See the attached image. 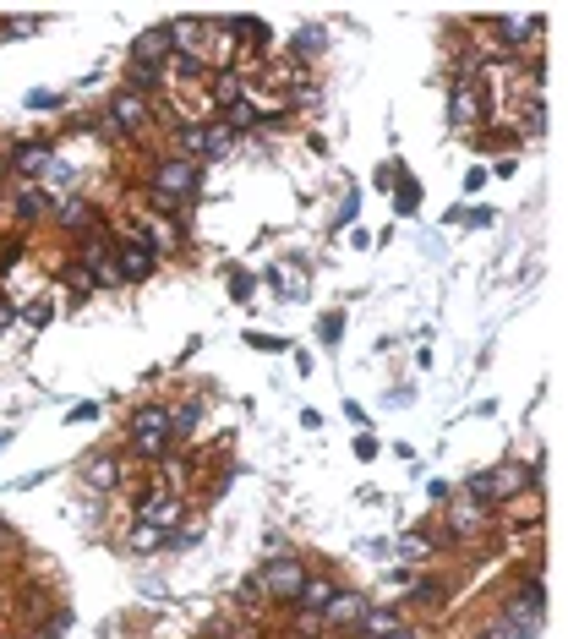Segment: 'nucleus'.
Wrapping results in <instances>:
<instances>
[{"label": "nucleus", "mask_w": 568, "mask_h": 639, "mask_svg": "<svg viewBox=\"0 0 568 639\" xmlns=\"http://www.w3.org/2000/svg\"><path fill=\"white\" fill-rule=\"evenodd\" d=\"M530 486H536V465H503V470H475V475L465 481V492L475 497L481 509L503 503V497H514V492H530Z\"/></svg>", "instance_id": "f257e3e1"}, {"label": "nucleus", "mask_w": 568, "mask_h": 639, "mask_svg": "<svg viewBox=\"0 0 568 639\" xmlns=\"http://www.w3.org/2000/svg\"><path fill=\"white\" fill-rule=\"evenodd\" d=\"M197 186H202V170H197V159H164L159 170H154V191H159V213H170V208H181V197H197Z\"/></svg>", "instance_id": "f03ea898"}, {"label": "nucleus", "mask_w": 568, "mask_h": 639, "mask_svg": "<svg viewBox=\"0 0 568 639\" xmlns=\"http://www.w3.org/2000/svg\"><path fill=\"white\" fill-rule=\"evenodd\" d=\"M252 580H257V590H262V596H273V601H296V596H301V585H306V568H301L290 552H284V557L273 552V557L257 568Z\"/></svg>", "instance_id": "7ed1b4c3"}, {"label": "nucleus", "mask_w": 568, "mask_h": 639, "mask_svg": "<svg viewBox=\"0 0 568 639\" xmlns=\"http://www.w3.org/2000/svg\"><path fill=\"white\" fill-rule=\"evenodd\" d=\"M170 438H175V432H170V410L154 404V410H137V415H131V448H137L142 459H159V454L170 448Z\"/></svg>", "instance_id": "20e7f679"}, {"label": "nucleus", "mask_w": 568, "mask_h": 639, "mask_svg": "<svg viewBox=\"0 0 568 639\" xmlns=\"http://www.w3.org/2000/svg\"><path fill=\"white\" fill-rule=\"evenodd\" d=\"M541 617H546V585L541 580H525L514 590V601H509V623L514 628H541Z\"/></svg>", "instance_id": "39448f33"}, {"label": "nucleus", "mask_w": 568, "mask_h": 639, "mask_svg": "<svg viewBox=\"0 0 568 639\" xmlns=\"http://www.w3.org/2000/svg\"><path fill=\"white\" fill-rule=\"evenodd\" d=\"M137 519H142V525H154V530H175V525H181V503H175L170 492H142Z\"/></svg>", "instance_id": "423d86ee"}, {"label": "nucleus", "mask_w": 568, "mask_h": 639, "mask_svg": "<svg viewBox=\"0 0 568 639\" xmlns=\"http://www.w3.org/2000/svg\"><path fill=\"white\" fill-rule=\"evenodd\" d=\"M159 60H170V33H164V28H154V33H137V39H131V66H148V71H159Z\"/></svg>", "instance_id": "0eeeda50"}, {"label": "nucleus", "mask_w": 568, "mask_h": 639, "mask_svg": "<svg viewBox=\"0 0 568 639\" xmlns=\"http://www.w3.org/2000/svg\"><path fill=\"white\" fill-rule=\"evenodd\" d=\"M115 273H120V279H131V284H137V279H148V273H154V252L142 246V241L115 246Z\"/></svg>", "instance_id": "6e6552de"}, {"label": "nucleus", "mask_w": 568, "mask_h": 639, "mask_svg": "<svg viewBox=\"0 0 568 639\" xmlns=\"http://www.w3.org/2000/svg\"><path fill=\"white\" fill-rule=\"evenodd\" d=\"M372 601L367 596H355V590H339L328 607H323V623H361V612H367Z\"/></svg>", "instance_id": "1a4fd4ad"}, {"label": "nucleus", "mask_w": 568, "mask_h": 639, "mask_svg": "<svg viewBox=\"0 0 568 639\" xmlns=\"http://www.w3.org/2000/svg\"><path fill=\"white\" fill-rule=\"evenodd\" d=\"M55 219H60L66 230H83V235H88V230H99V219H93V208H88L83 197H66V202H55Z\"/></svg>", "instance_id": "9d476101"}, {"label": "nucleus", "mask_w": 568, "mask_h": 639, "mask_svg": "<svg viewBox=\"0 0 568 639\" xmlns=\"http://www.w3.org/2000/svg\"><path fill=\"white\" fill-rule=\"evenodd\" d=\"M83 481H88L93 492H110V486L120 481V459H115V454H93V459L83 465Z\"/></svg>", "instance_id": "9b49d317"}, {"label": "nucleus", "mask_w": 568, "mask_h": 639, "mask_svg": "<svg viewBox=\"0 0 568 639\" xmlns=\"http://www.w3.org/2000/svg\"><path fill=\"white\" fill-rule=\"evenodd\" d=\"M110 120H115L120 131H137L142 120H148V99H142V93H120L115 110H110Z\"/></svg>", "instance_id": "f8f14e48"}, {"label": "nucleus", "mask_w": 568, "mask_h": 639, "mask_svg": "<svg viewBox=\"0 0 568 639\" xmlns=\"http://www.w3.org/2000/svg\"><path fill=\"white\" fill-rule=\"evenodd\" d=\"M394 628H404V617H399L394 607H367V612H361V634H367V639H388Z\"/></svg>", "instance_id": "ddd939ff"}, {"label": "nucleus", "mask_w": 568, "mask_h": 639, "mask_svg": "<svg viewBox=\"0 0 568 639\" xmlns=\"http://www.w3.org/2000/svg\"><path fill=\"white\" fill-rule=\"evenodd\" d=\"M202 28H208V22H170V28H164V33H170V49L197 60V49H202Z\"/></svg>", "instance_id": "4468645a"}, {"label": "nucleus", "mask_w": 568, "mask_h": 639, "mask_svg": "<svg viewBox=\"0 0 568 639\" xmlns=\"http://www.w3.org/2000/svg\"><path fill=\"white\" fill-rule=\"evenodd\" d=\"M448 120H454V126H475V120H481V93H475V88H454Z\"/></svg>", "instance_id": "2eb2a0df"}, {"label": "nucleus", "mask_w": 568, "mask_h": 639, "mask_svg": "<svg viewBox=\"0 0 568 639\" xmlns=\"http://www.w3.org/2000/svg\"><path fill=\"white\" fill-rule=\"evenodd\" d=\"M44 208H49V197H44L39 186H22V191L12 197V213H17V219H22V225H33V219H44Z\"/></svg>", "instance_id": "dca6fc26"}, {"label": "nucleus", "mask_w": 568, "mask_h": 639, "mask_svg": "<svg viewBox=\"0 0 568 639\" xmlns=\"http://www.w3.org/2000/svg\"><path fill=\"white\" fill-rule=\"evenodd\" d=\"M235 99H246L241 71H219V77H213V104H219V110H230Z\"/></svg>", "instance_id": "f3484780"}, {"label": "nucleus", "mask_w": 568, "mask_h": 639, "mask_svg": "<svg viewBox=\"0 0 568 639\" xmlns=\"http://www.w3.org/2000/svg\"><path fill=\"white\" fill-rule=\"evenodd\" d=\"M333 596H339V590H333L328 580H306V585H301V596H296V607H301V612H323Z\"/></svg>", "instance_id": "a211bd4d"}, {"label": "nucleus", "mask_w": 568, "mask_h": 639, "mask_svg": "<svg viewBox=\"0 0 568 639\" xmlns=\"http://www.w3.org/2000/svg\"><path fill=\"white\" fill-rule=\"evenodd\" d=\"M230 142H235V131H230L225 120H219V126H202V159H225Z\"/></svg>", "instance_id": "6ab92c4d"}, {"label": "nucleus", "mask_w": 568, "mask_h": 639, "mask_svg": "<svg viewBox=\"0 0 568 639\" xmlns=\"http://www.w3.org/2000/svg\"><path fill=\"white\" fill-rule=\"evenodd\" d=\"M268 284H279L284 301H301V296H306V273H301V268H273Z\"/></svg>", "instance_id": "aec40b11"}, {"label": "nucleus", "mask_w": 568, "mask_h": 639, "mask_svg": "<svg viewBox=\"0 0 568 639\" xmlns=\"http://www.w3.org/2000/svg\"><path fill=\"white\" fill-rule=\"evenodd\" d=\"M536 33H541V22H514V17H509V22H497V39H503L509 49H519V44H530Z\"/></svg>", "instance_id": "412c9836"}, {"label": "nucleus", "mask_w": 568, "mask_h": 639, "mask_svg": "<svg viewBox=\"0 0 568 639\" xmlns=\"http://www.w3.org/2000/svg\"><path fill=\"white\" fill-rule=\"evenodd\" d=\"M257 120H262V115H257L252 99H235V104L225 110V126H230V131H246V126H257Z\"/></svg>", "instance_id": "4be33fe9"}, {"label": "nucleus", "mask_w": 568, "mask_h": 639, "mask_svg": "<svg viewBox=\"0 0 568 639\" xmlns=\"http://www.w3.org/2000/svg\"><path fill=\"white\" fill-rule=\"evenodd\" d=\"M415 208H421V181H404V186L394 191V213H399V219H410Z\"/></svg>", "instance_id": "5701e85b"}, {"label": "nucleus", "mask_w": 568, "mask_h": 639, "mask_svg": "<svg viewBox=\"0 0 568 639\" xmlns=\"http://www.w3.org/2000/svg\"><path fill=\"white\" fill-rule=\"evenodd\" d=\"M317 339L333 350V344L344 339V312H323V317H317Z\"/></svg>", "instance_id": "b1692460"}, {"label": "nucleus", "mask_w": 568, "mask_h": 639, "mask_svg": "<svg viewBox=\"0 0 568 639\" xmlns=\"http://www.w3.org/2000/svg\"><path fill=\"white\" fill-rule=\"evenodd\" d=\"M197 421H202V404H181V410L170 415V432L186 438V432H197Z\"/></svg>", "instance_id": "393cba45"}, {"label": "nucleus", "mask_w": 568, "mask_h": 639, "mask_svg": "<svg viewBox=\"0 0 568 639\" xmlns=\"http://www.w3.org/2000/svg\"><path fill=\"white\" fill-rule=\"evenodd\" d=\"M159 546H164V530H154V525L131 530V552H159Z\"/></svg>", "instance_id": "a878e982"}, {"label": "nucleus", "mask_w": 568, "mask_h": 639, "mask_svg": "<svg viewBox=\"0 0 568 639\" xmlns=\"http://www.w3.org/2000/svg\"><path fill=\"white\" fill-rule=\"evenodd\" d=\"M399 557L404 563H426V557H432V541H426V536H404L399 541Z\"/></svg>", "instance_id": "bb28decb"}, {"label": "nucleus", "mask_w": 568, "mask_h": 639, "mask_svg": "<svg viewBox=\"0 0 568 639\" xmlns=\"http://www.w3.org/2000/svg\"><path fill=\"white\" fill-rule=\"evenodd\" d=\"M66 279H71V284H77V290H83V296H88V290H99V284H104V279H99V273H93L88 262H71V268H66Z\"/></svg>", "instance_id": "cd10ccee"}, {"label": "nucleus", "mask_w": 568, "mask_h": 639, "mask_svg": "<svg viewBox=\"0 0 568 639\" xmlns=\"http://www.w3.org/2000/svg\"><path fill=\"white\" fill-rule=\"evenodd\" d=\"M44 164H49V148H39V142L17 154V170H28V175H33V170H44Z\"/></svg>", "instance_id": "c85d7f7f"}, {"label": "nucleus", "mask_w": 568, "mask_h": 639, "mask_svg": "<svg viewBox=\"0 0 568 639\" xmlns=\"http://www.w3.org/2000/svg\"><path fill=\"white\" fill-rule=\"evenodd\" d=\"M252 290H257V279H252V273H241V268H235V273H230V296H235V301H246V296H252Z\"/></svg>", "instance_id": "c756f323"}, {"label": "nucleus", "mask_w": 568, "mask_h": 639, "mask_svg": "<svg viewBox=\"0 0 568 639\" xmlns=\"http://www.w3.org/2000/svg\"><path fill=\"white\" fill-rule=\"evenodd\" d=\"M181 154H197L202 159V126H181Z\"/></svg>", "instance_id": "7c9ffc66"}, {"label": "nucleus", "mask_w": 568, "mask_h": 639, "mask_svg": "<svg viewBox=\"0 0 568 639\" xmlns=\"http://www.w3.org/2000/svg\"><path fill=\"white\" fill-rule=\"evenodd\" d=\"M541 131H546V110L530 104V110H525V137H541Z\"/></svg>", "instance_id": "2f4dec72"}, {"label": "nucleus", "mask_w": 568, "mask_h": 639, "mask_svg": "<svg viewBox=\"0 0 568 639\" xmlns=\"http://www.w3.org/2000/svg\"><path fill=\"white\" fill-rule=\"evenodd\" d=\"M170 71H175V77H197V60H191V55H175V49H170Z\"/></svg>", "instance_id": "473e14b6"}, {"label": "nucleus", "mask_w": 568, "mask_h": 639, "mask_svg": "<svg viewBox=\"0 0 568 639\" xmlns=\"http://www.w3.org/2000/svg\"><path fill=\"white\" fill-rule=\"evenodd\" d=\"M355 459H377V438H372V432L355 438Z\"/></svg>", "instance_id": "72a5a7b5"}, {"label": "nucleus", "mask_w": 568, "mask_h": 639, "mask_svg": "<svg viewBox=\"0 0 568 639\" xmlns=\"http://www.w3.org/2000/svg\"><path fill=\"white\" fill-rule=\"evenodd\" d=\"M28 323L44 328V323H49V301H33V306H28Z\"/></svg>", "instance_id": "f704fd0d"}, {"label": "nucleus", "mask_w": 568, "mask_h": 639, "mask_svg": "<svg viewBox=\"0 0 568 639\" xmlns=\"http://www.w3.org/2000/svg\"><path fill=\"white\" fill-rule=\"evenodd\" d=\"M296 49H306V55H312V49H323V33H317V28H312V33H301V39H296Z\"/></svg>", "instance_id": "c9c22d12"}, {"label": "nucleus", "mask_w": 568, "mask_h": 639, "mask_svg": "<svg viewBox=\"0 0 568 639\" xmlns=\"http://www.w3.org/2000/svg\"><path fill=\"white\" fill-rule=\"evenodd\" d=\"M246 339H252L257 350H284V339H273V333H246Z\"/></svg>", "instance_id": "e433bc0d"}, {"label": "nucleus", "mask_w": 568, "mask_h": 639, "mask_svg": "<svg viewBox=\"0 0 568 639\" xmlns=\"http://www.w3.org/2000/svg\"><path fill=\"white\" fill-rule=\"evenodd\" d=\"M99 415V404H77V410H71V426H83V421H93Z\"/></svg>", "instance_id": "4c0bfd02"}, {"label": "nucleus", "mask_w": 568, "mask_h": 639, "mask_svg": "<svg viewBox=\"0 0 568 639\" xmlns=\"http://www.w3.org/2000/svg\"><path fill=\"white\" fill-rule=\"evenodd\" d=\"M230 639H257V628H230Z\"/></svg>", "instance_id": "58836bf2"}, {"label": "nucleus", "mask_w": 568, "mask_h": 639, "mask_svg": "<svg viewBox=\"0 0 568 639\" xmlns=\"http://www.w3.org/2000/svg\"><path fill=\"white\" fill-rule=\"evenodd\" d=\"M388 639H421V634H410V628H394V634H388Z\"/></svg>", "instance_id": "ea45409f"}]
</instances>
